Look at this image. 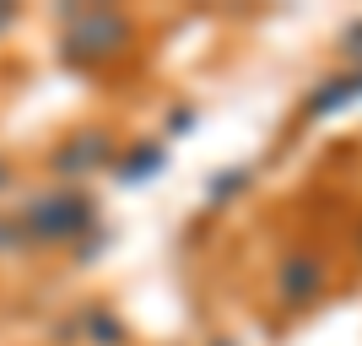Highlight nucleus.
<instances>
[{
	"mask_svg": "<svg viewBox=\"0 0 362 346\" xmlns=\"http://www.w3.org/2000/svg\"><path fill=\"white\" fill-rule=\"evenodd\" d=\"M136 44V16L119 6H65L60 11V60L76 71L119 60Z\"/></svg>",
	"mask_w": 362,
	"mask_h": 346,
	"instance_id": "obj_1",
	"label": "nucleus"
},
{
	"mask_svg": "<svg viewBox=\"0 0 362 346\" xmlns=\"http://www.w3.org/2000/svg\"><path fill=\"white\" fill-rule=\"evenodd\" d=\"M16 222H22L28 243H76V238H87V233H98V206H92L87 190L60 184L49 195H33Z\"/></svg>",
	"mask_w": 362,
	"mask_h": 346,
	"instance_id": "obj_2",
	"label": "nucleus"
},
{
	"mask_svg": "<svg viewBox=\"0 0 362 346\" xmlns=\"http://www.w3.org/2000/svg\"><path fill=\"white\" fill-rule=\"evenodd\" d=\"M108 163H114V136L108 130H76V136H65L49 151V173L54 179H87V173H98Z\"/></svg>",
	"mask_w": 362,
	"mask_h": 346,
	"instance_id": "obj_3",
	"label": "nucleus"
},
{
	"mask_svg": "<svg viewBox=\"0 0 362 346\" xmlns=\"http://www.w3.org/2000/svg\"><path fill=\"white\" fill-rule=\"evenodd\" d=\"M325 282H330V265H325L314 249H292V255H281V265H276V292H281V303H292V308H308V303L325 292Z\"/></svg>",
	"mask_w": 362,
	"mask_h": 346,
	"instance_id": "obj_4",
	"label": "nucleus"
},
{
	"mask_svg": "<svg viewBox=\"0 0 362 346\" xmlns=\"http://www.w3.org/2000/svg\"><path fill=\"white\" fill-rule=\"evenodd\" d=\"M362 103V71L351 65V71L341 76H325L308 98H303V120H335V114H346V108Z\"/></svg>",
	"mask_w": 362,
	"mask_h": 346,
	"instance_id": "obj_5",
	"label": "nucleus"
},
{
	"mask_svg": "<svg viewBox=\"0 0 362 346\" xmlns=\"http://www.w3.org/2000/svg\"><path fill=\"white\" fill-rule=\"evenodd\" d=\"M163 168H168L163 141H136V146H124V157H114V179H119L124 190H141V184H151Z\"/></svg>",
	"mask_w": 362,
	"mask_h": 346,
	"instance_id": "obj_6",
	"label": "nucleus"
},
{
	"mask_svg": "<svg viewBox=\"0 0 362 346\" xmlns=\"http://www.w3.org/2000/svg\"><path fill=\"white\" fill-rule=\"evenodd\" d=\"M81 330H87L92 346H124V341H130L124 319L114 314L108 303H87V308H81Z\"/></svg>",
	"mask_w": 362,
	"mask_h": 346,
	"instance_id": "obj_7",
	"label": "nucleus"
},
{
	"mask_svg": "<svg viewBox=\"0 0 362 346\" xmlns=\"http://www.w3.org/2000/svg\"><path fill=\"white\" fill-rule=\"evenodd\" d=\"M249 179H255L249 168H216L211 179H206V200H211V206H227V200H238L243 190H249Z\"/></svg>",
	"mask_w": 362,
	"mask_h": 346,
	"instance_id": "obj_8",
	"label": "nucleus"
},
{
	"mask_svg": "<svg viewBox=\"0 0 362 346\" xmlns=\"http://www.w3.org/2000/svg\"><path fill=\"white\" fill-rule=\"evenodd\" d=\"M22 243H28L22 222H16V217H0V255H11V249H22Z\"/></svg>",
	"mask_w": 362,
	"mask_h": 346,
	"instance_id": "obj_9",
	"label": "nucleus"
},
{
	"mask_svg": "<svg viewBox=\"0 0 362 346\" xmlns=\"http://www.w3.org/2000/svg\"><path fill=\"white\" fill-rule=\"evenodd\" d=\"M195 125H200V114H195V108H189V103H179V108H173V114H168V136H189Z\"/></svg>",
	"mask_w": 362,
	"mask_h": 346,
	"instance_id": "obj_10",
	"label": "nucleus"
},
{
	"mask_svg": "<svg viewBox=\"0 0 362 346\" xmlns=\"http://www.w3.org/2000/svg\"><path fill=\"white\" fill-rule=\"evenodd\" d=\"M341 49H346L351 60H357V71H362V16H357V22H346V33H341Z\"/></svg>",
	"mask_w": 362,
	"mask_h": 346,
	"instance_id": "obj_11",
	"label": "nucleus"
},
{
	"mask_svg": "<svg viewBox=\"0 0 362 346\" xmlns=\"http://www.w3.org/2000/svg\"><path fill=\"white\" fill-rule=\"evenodd\" d=\"M11 28H16V6H11V0H0V38H6Z\"/></svg>",
	"mask_w": 362,
	"mask_h": 346,
	"instance_id": "obj_12",
	"label": "nucleus"
},
{
	"mask_svg": "<svg viewBox=\"0 0 362 346\" xmlns=\"http://www.w3.org/2000/svg\"><path fill=\"white\" fill-rule=\"evenodd\" d=\"M211 346H243V341H233V335H216V341Z\"/></svg>",
	"mask_w": 362,
	"mask_h": 346,
	"instance_id": "obj_13",
	"label": "nucleus"
},
{
	"mask_svg": "<svg viewBox=\"0 0 362 346\" xmlns=\"http://www.w3.org/2000/svg\"><path fill=\"white\" fill-rule=\"evenodd\" d=\"M6 184H11V168H6V163H0V190H6Z\"/></svg>",
	"mask_w": 362,
	"mask_h": 346,
	"instance_id": "obj_14",
	"label": "nucleus"
}]
</instances>
